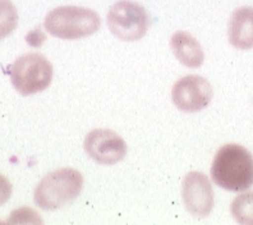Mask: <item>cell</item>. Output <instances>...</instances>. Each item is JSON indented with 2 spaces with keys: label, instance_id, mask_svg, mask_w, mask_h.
Wrapping results in <instances>:
<instances>
[{
  "label": "cell",
  "instance_id": "cell-2",
  "mask_svg": "<svg viewBox=\"0 0 253 225\" xmlns=\"http://www.w3.org/2000/svg\"><path fill=\"white\" fill-rule=\"evenodd\" d=\"M84 188V177L76 169L54 170L41 179L35 189V204L42 210L53 211L74 201Z\"/></svg>",
  "mask_w": 253,
  "mask_h": 225
},
{
  "label": "cell",
  "instance_id": "cell-7",
  "mask_svg": "<svg viewBox=\"0 0 253 225\" xmlns=\"http://www.w3.org/2000/svg\"><path fill=\"white\" fill-rule=\"evenodd\" d=\"M84 151L96 163L114 165L126 157V143L114 131L93 130L84 138Z\"/></svg>",
  "mask_w": 253,
  "mask_h": 225
},
{
  "label": "cell",
  "instance_id": "cell-3",
  "mask_svg": "<svg viewBox=\"0 0 253 225\" xmlns=\"http://www.w3.org/2000/svg\"><path fill=\"white\" fill-rule=\"evenodd\" d=\"M43 26L54 37L62 40H80L99 31L101 19L95 10L67 5L50 10Z\"/></svg>",
  "mask_w": 253,
  "mask_h": 225
},
{
  "label": "cell",
  "instance_id": "cell-4",
  "mask_svg": "<svg viewBox=\"0 0 253 225\" xmlns=\"http://www.w3.org/2000/svg\"><path fill=\"white\" fill-rule=\"evenodd\" d=\"M53 80V65L37 52L26 54L13 63L10 81L21 95L30 96L46 90Z\"/></svg>",
  "mask_w": 253,
  "mask_h": 225
},
{
  "label": "cell",
  "instance_id": "cell-11",
  "mask_svg": "<svg viewBox=\"0 0 253 225\" xmlns=\"http://www.w3.org/2000/svg\"><path fill=\"white\" fill-rule=\"evenodd\" d=\"M230 211L237 223L242 225H253V192L242 193L235 197Z\"/></svg>",
  "mask_w": 253,
  "mask_h": 225
},
{
  "label": "cell",
  "instance_id": "cell-13",
  "mask_svg": "<svg viewBox=\"0 0 253 225\" xmlns=\"http://www.w3.org/2000/svg\"><path fill=\"white\" fill-rule=\"evenodd\" d=\"M12 196V184L4 176L0 174V206L8 202Z\"/></svg>",
  "mask_w": 253,
  "mask_h": 225
},
{
  "label": "cell",
  "instance_id": "cell-12",
  "mask_svg": "<svg viewBox=\"0 0 253 225\" xmlns=\"http://www.w3.org/2000/svg\"><path fill=\"white\" fill-rule=\"evenodd\" d=\"M18 25V12L9 0H0V40L9 36Z\"/></svg>",
  "mask_w": 253,
  "mask_h": 225
},
{
  "label": "cell",
  "instance_id": "cell-14",
  "mask_svg": "<svg viewBox=\"0 0 253 225\" xmlns=\"http://www.w3.org/2000/svg\"><path fill=\"white\" fill-rule=\"evenodd\" d=\"M34 41H37V46H40L41 44L45 41V35L39 31V30H35L27 36V43L30 45H34Z\"/></svg>",
  "mask_w": 253,
  "mask_h": 225
},
{
  "label": "cell",
  "instance_id": "cell-8",
  "mask_svg": "<svg viewBox=\"0 0 253 225\" xmlns=\"http://www.w3.org/2000/svg\"><path fill=\"white\" fill-rule=\"evenodd\" d=\"M183 201L185 209L196 218H206L213 209L215 198L210 180L201 172H191L183 180Z\"/></svg>",
  "mask_w": 253,
  "mask_h": 225
},
{
  "label": "cell",
  "instance_id": "cell-5",
  "mask_svg": "<svg viewBox=\"0 0 253 225\" xmlns=\"http://www.w3.org/2000/svg\"><path fill=\"white\" fill-rule=\"evenodd\" d=\"M111 34L122 41H138L148 31L150 17L142 5L130 0H121L108 13Z\"/></svg>",
  "mask_w": 253,
  "mask_h": 225
},
{
  "label": "cell",
  "instance_id": "cell-1",
  "mask_svg": "<svg viewBox=\"0 0 253 225\" xmlns=\"http://www.w3.org/2000/svg\"><path fill=\"white\" fill-rule=\"evenodd\" d=\"M211 178L220 188L241 192L253 185V156L237 143L222 146L213 157Z\"/></svg>",
  "mask_w": 253,
  "mask_h": 225
},
{
  "label": "cell",
  "instance_id": "cell-10",
  "mask_svg": "<svg viewBox=\"0 0 253 225\" xmlns=\"http://www.w3.org/2000/svg\"><path fill=\"white\" fill-rule=\"evenodd\" d=\"M170 46L183 65L188 68H198L204 64L205 52L195 36L185 31H178L170 39Z\"/></svg>",
  "mask_w": 253,
  "mask_h": 225
},
{
  "label": "cell",
  "instance_id": "cell-9",
  "mask_svg": "<svg viewBox=\"0 0 253 225\" xmlns=\"http://www.w3.org/2000/svg\"><path fill=\"white\" fill-rule=\"evenodd\" d=\"M229 43L239 50L253 47V8L241 6L233 12L228 27Z\"/></svg>",
  "mask_w": 253,
  "mask_h": 225
},
{
  "label": "cell",
  "instance_id": "cell-6",
  "mask_svg": "<svg viewBox=\"0 0 253 225\" xmlns=\"http://www.w3.org/2000/svg\"><path fill=\"white\" fill-rule=\"evenodd\" d=\"M213 90L210 82L201 76H185L171 90V100L184 113H197L210 104Z\"/></svg>",
  "mask_w": 253,
  "mask_h": 225
}]
</instances>
